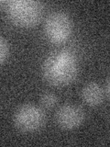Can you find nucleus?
<instances>
[{
    "instance_id": "1",
    "label": "nucleus",
    "mask_w": 110,
    "mask_h": 147,
    "mask_svg": "<svg viewBox=\"0 0 110 147\" xmlns=\"http://www.w3.org/2000/svg\"><path fill=\"white\" fill-rule=\"evenodd\" d=\"M78 60L69 50H58L50 53L42 63V76L49 84L57 86H67L78 75Z\"/></svg>"
},
{
    "instance_id": "2",
    "label": "nucleus",
    "mask_w": 110,
    "mask_h": 147,
    "mask_svg": "<svg viewBox=\"0 0 110 147\" xmlns=\"http://www.w3.org/2000/svg\"><path fill=\"white\" fill-rule=\"evenodd\" d=\"M7 14L10 20L20 27H31L38 23L42 14L40 2L31 0H13L8 3Z\"/></svg>"
},
{
    "instance_id": "8",
    "label": "nucleus",
    "mask_w": 110,
    "mask_h": 147,
    "mask_svg": "<svg viewBox=\"0 0 110 147\" xmlns=\"http://www.w3.org/2000/svg\"><path fill=\"white\" fill-rule=\"evenodd\" d=\"M8 55V45L7 42L2 37H0V64L7 59Z\"/></svg>"
},
{
    "instance_id": "9",
    "label": "nucleus",
    "mask_w": 110,
    "mask_h": 147,
    "mask_svg": "<svg viewBox=\"0 0 110 147\" xmlns=\"http://www.w3.org/2000/svg\"><path fill=\"white\" fill-rule=\"evenodd\" d=\"M104 93H105V96H107V98H108V96H109V79H108V78L107 79V82H105V86Z\"/></svg>"
},
{
    "instance_id": "5",
    "label": "nucleus",
    "mask_w": 110,
    "mask_h": 147,
    "mask_svg": "<svg viewBox=\"0 0 110 147\" xmlns=\"http://www.w3.org/2000/svg\"><path fill=\"white\" fill-rule=\"evenodd\" d=\"M56 122L64 130H72L79 127L85 119L82 109L76 105H63L56 112Z\"/></svg>"
},
{
    "instance_id": "7",
    "label": "nucleus",
    "mask_w": 110,
    "mask_h": 147,
    "mask_svg": "<svg viewBox=\"0 0 110 147\" xmlns=\"http://www.w3.org/2000/svg\"><path fill=\"white\" fill-rule=\"evenodd\" d=\"M57 96L52 92H45L40 96V103L45 108H52L57 104Z\"/></svg>"
},
{
    "instance_id": "6",
    "label": "nucleus",
    "mask_w": 110,
    "mask_h": 147,
    "mask_svg": "<svg viewBox=\"0 0 110 147\" xmlns=\"http://www.w3.org/2000/svg\"><path fill=\"white\" fill-rule=\"evenodd\" d=\"M104 88L95 82L85 85L82 90V98L89 106L99 105L104 100Z\"/></svg>"
},
{
    "instance_id": "3",
    "label": "nucleus",
    "mask_w": 110,
    "mask_h": 147,
    "mask_svg": "<svg viewBox=\"0 0 110 147\" xmlns=\"http://www.w3.org/2000/svg\"><path fill=\"white\" fill-rule=\"evenodd\" d=\"M72 28V20L66 13L55 11L46 18L44 32L50 41L53 43H62L70 37Z\"/></svg>"
},
{
    "instance_id": "4",
    "label": "nucleus",
    "mask_w": 110,
    "mask_h": 147,
    "mask_svg": "<svg viewBox=\"0 0 110 147\" xmlns=\"http://www.w3.org/2000/svg\"><path fill=\"white\" fill-rule=\"evenodd\" d=\"M45 122V114L40 108L26 104L17 109L14 115V124L23 132H33L40 130Z\"/></svg>"
}]
</instances>
